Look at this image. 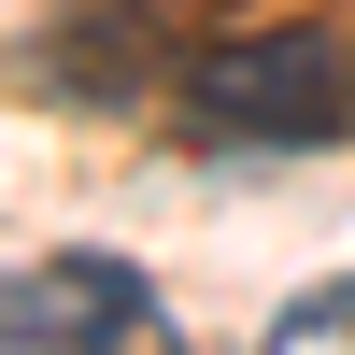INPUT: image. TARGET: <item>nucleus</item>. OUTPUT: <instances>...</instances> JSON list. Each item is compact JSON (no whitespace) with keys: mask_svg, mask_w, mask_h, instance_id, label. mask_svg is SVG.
<instances>
[{"mask_svg":"<svg viewBox=\"0 0 355 355\" xmlns=\"http://www.w3.org/2000/svg\"><path fill=\"white\" fill-rule=\"evenodd\" d=\"M171 100H185V128L199 142H327L341 114H355V43L341 28H227V43H199L185 71H171Z\"/></svg>","mask_w":355,"mask_h":355,"instance_id":"nucleus-1","label":"nucleus"},{"mask_svg":"<svg viewBox=\"0 0 355 355\" xmlns=\"http://www.w3.org/2000/svg\"><path fill=\"white\" fill-rule=\"evenodd\" d=\"M57 43H71V57H57V100H128V85L157 71L128 15H85V28H57Z\"/></svg>","mask_w":355,"mask_h":355,"instance_id":"nucleus-3","label":"nucleus"},{"mask_svg":"<svg viewBox=\"0 0 355 355\" xmlns=\"http://www.w3.org/2000/svg\"><path fill=\"white\" fill-rule=\"evenodd\" d=\"M256 355H355V270H341V284H313V299H284Z\"/></svg>","mask_w":355,"mask_h":355,"instance_id":"nucleus-4","label":"nucleus"},{"mask_svg":"<svg viewBox=\"0 0 355 355\" xmlns=\"http://www.w3.org/2000/svg\"><path fill=\"white\" fill-rule=\"evenodd\" d=\"M0 327H15V355H185V327L157 313V284L128 256H100V242L28 256L0 284Z\"/></svg>","mask_w":355,"mask_h":355,"instance_id":"nucleus-2","label":"nucleus"}]
</instances>
